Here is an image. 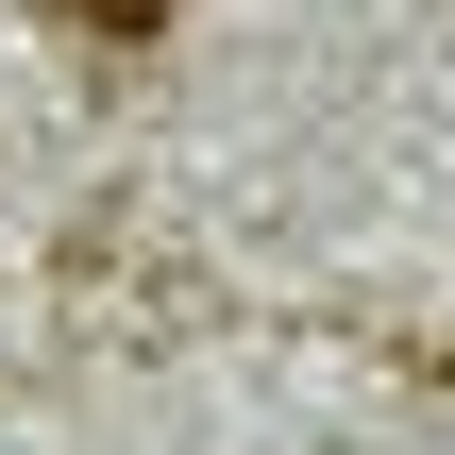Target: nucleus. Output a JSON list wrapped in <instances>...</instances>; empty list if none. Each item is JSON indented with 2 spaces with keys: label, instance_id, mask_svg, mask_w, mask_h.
<instances>
[{
  "label": "nucleus",
  "instance_id": "obj_1",
  "mask_svg": "<svg viewBox=\"0 0 455 455\" xmlns=\"http://www.w3.org/2000/svg\"><path fill=\"white\" fill-rule=\"evenodd\" d=\"M68 17H84V34H152L169 0H68Z\"/></svg>",
  "mask_w": 455,
  "mask_h": 455
}]
</instances>
